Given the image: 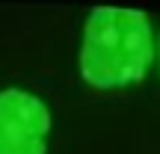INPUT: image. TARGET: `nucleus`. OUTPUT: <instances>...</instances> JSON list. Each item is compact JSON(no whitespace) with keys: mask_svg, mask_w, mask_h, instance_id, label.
Wrapping results in <instances>:
<instances>
[{"mask_svg":"<svg viewBox=\"0 0 160 154\" xmlns=\"http://www.w3.org/2000/svg\"><path fill=\"white\" fill-rule=\"evenodd\" d=\"M151 51V27L142 12L95 6L83 33L80 71L95 86H122L145 74Z\"/></svg>","mask_w":160,"mask_h":154,"instance_id":"nucleus-1","label":"nucleus"},{"mask_svg":"<svg viewBox=\"0 0 160 154\" xmlns=\"http://www.w3.org/2000/svg\"><path fill=\"white\" fill-rule=\"evenodd\" d=\"M51 113L24 89L0 92V154H45Z\"/></svg>","mask_w":160,"mask_h":154,"instance_id":"nucleus-2","label":"nucleus"}]
</instances>
